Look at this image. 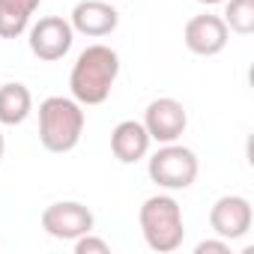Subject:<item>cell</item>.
Returning a JSON list of instances; mask_svg holds the SVG:
<instances>
[{"label": "cell", "instance_id": "4fadbf2b", "mask_svg": "<svg viewBox=\"0 0 254 254\" xmlns=\"http://www.w3.org/2000/svg\"><path fill=\"white\" fill-rule=\"evenodd\" d=\"M42 0H0V39H18Z\"/></svg>", "mask_w": 254, "mask_h": 254}, {"label": "cell", "instance_id": "30bf717a", "mask_svg": "<svg viewBox=\"0 0 254 254\" xmlns=\"http://www.w3.org/2000/svg\"><path fill=\"white\" fill-rule=\"evenodd\" d=\"M69 24L81 36L102 39V36H111L117 30L120 12L114 9L111 0H81V3H75V9L69 15Z\"/></svg>", "mask_w": 254, "mask_h": 254}, {"label": "cell", "instance_id": "e0dca14e", "mask_svg": "<svg viewBox=\"0 0 254 254\" xmlns=\"http://www.w3.org/2000/svg\"><path fill=\"white\" fill-rule=\"evenodd\" d=\"M197 3H203V6H218V3H224V0H197Z\"/></svg>", "mask_w": 254, "mask_h": 254}, {"label": "cell", "instance_id": "ac0fdd59", "mask_svg": "<svg viewBox=\"0 0 254 254\" xmlns=\"http://www.w3.org/2000/svg\"><path fill=\"white\" fill-rule=\"evenodd\" d=\"M3 150H6V141H3V132H0V159H3Z\"/></svg>", "mask_w": 254, "mask_h": 254}, {"label": "cell", "instance_id": "8fae6325", "mask_svg": "<svg viewBox=\"0 0 254 254\" xmlns=\"http://www.w3.org/2000/svg\"><path fill=\"white\" fill-rule=\"evenodd\" d=\"M150 144L153 141H150V135H147L141 120H123V123L114 126V132H111V153L123 165H135V162L147 159Z\"/></svg>", "mask_w": 254, "mask_h": 254}, {"label": "cell", "instance_id": "9c48e42d", "mask_svg": "<svg viewBox=\"0 0 254 254\" xmlns=\"http://www.w3.org/2000/svg\"><path fill=\"white\" fill-rule=\"evenodd\" d=\"M227 39H230V30H227V24H224L221 15L203 12V15L189 18L186 27H183V42L197 57H215V54H221L227 48Z\"/></svg>", "mask_w": 254, "mask_h": 254}, {"label": "cell", "instance_id": "6da1fadb", "mask_svg": "<svg viewBox=\"0 0 254 254\" xmlns=\"http://www.w3.org/2000/svg\"><path fill=\"white\" fill-rule=\"evenodd\" d=\"M117 78H120V54L102 42L87 45L69 72L72 99L81 105H102V102H108Z\"/></svg>", "mask_w": 254, "mask_h": 254}, {"label": "cell", "instance_id": "277c9868", "mask_svg": "<svg viewBox=\"0 0 254 254\" xmlns=\"http://www.w3.org/2000/svg\"><path fill=\"white\" fill-rule=\"evenodd\" d=\"M197 171H200V165H197L194 150H189V147H183L177 141L174 144H162L147 162L150 180L159 189H165V191H183V189L194 186Z\"/></svg>", "mask_w": 254, "mask_h": 254}, {"label": "cell", "instance_id": "52a82bcc", "mask_svg": "<svg viewBox=\"0 0 254 254\" xmlns=\"http://www.w3.org/2000/svg\"><path fill=\"white\" fill-rule=\"evenodd\" d=\"M144 129L150 135V141L156 144H174L186 135V126H189V114L183 108V102L171 99V96H162V99H153L144 111Z\"/></svg>", "mask_w": 254, "mask_h": 254}, {"label": "cell", "instance_id": "9a60e30c", "mask_svg": "<svg viewBox=\"0 0 254 254\" xmlns=\"http://www.w3.org/2000/svg\"><path fill=\"white\" fill-rule=\"evenodd\" d=\"M108 251H111V245L102 236H93V230L75 239V254H108Z\"/></svg>", "mask_w": 254, "mask_h": 254}, {"label": "cell", "instance_id": "7a4b0ae2", "mask_svg": "<svg viewBox=\"0 0 254 254\" xmlns=\"http://www.w3.org/2000/svg\"><path fill=\"white\" fill-rule=\"evenodd\" d=\"M84 105L72 96H48L39 105V144L48 153H72L84 135Z\"/></svg>", "mask_w": 254, "mask_h": 254}, {"label": "cell", "instance_id": "3957f363", "mask_svg": "<svg viewBox=\"0 0 254 254\" xmlns=\"http://www.w3.org/2000/svg\"><path fill=\"white\" fill-rule=\"evenodd\" d=\"M141 221V233L144 242L159 251V254H171L183 245L186 239V221H183V206L177 203V197L171 194H153L141 203L138 212Z\"/></svg>", "mask_w": 254, "mask_h": 254}, {"label": "cell", "instance_id": "ba28073f", "mask_svg": "<svg viewBox=\"0 0 254 254\" xmlns=\"http://www.w3.org/2000/svg\"><path fill=\"white\" fill-rule=\"evenodd\" d=\"M251 221H254V209H251L248 197H242V194H224L209 206V227L215 236H221L227 242L242 239L251 230Z\"/></svg>", "mask_w": 254, "mask_h": 254}, {"label": "cell", "instance_id": "2e32d148", "mask_svg": "<svg viewBox=\"0 0 254 254\" xmlns=\"http://www.w3.org/2000/svg\"><path fill=\"white\" fill-rule=\"evenodd\" d=\"M194 254H230V242L227 239H206V242H200L197 248H194Z\"/></svg>", "mask_w": 254, "mask_h": 254}, {"label": "cell", "instance_id": "8992f818", "mask_svg": "<svg viewBox=\"0 0 254 254\" xmlns=\"http://www.w3.org/2000/svg\"><path fill=\"white\" fill-rule=\"evenodd\" d=\"M27 42L33 57H39L42 63H57L72 51L75 30L63 15H45L33 27H27Z\"/></svg>", "mask_w": 254, "mask_h": 254}, {"label": "cell", "instance_id": "5bb4252c", "mask_svg": "<svg viewBox=\"0 0 254 254\" xmlns=\"http://www.w3.org/2000/svg\"><path fill=\"white\" fill-rule=\"evenodd\" d=\"M224 24L239 36L254 33V0H224Z\"/></svg>", "mask_w": 254, "mask_h": 254}, {"label": "cell", "instance_id": "5b68a950", "mask_svg": "<svg viewBox=\"0 0 254 254\" xmlns=\"http://www.w3.org/2000/svg\"><path fill=\"white\" fill-rule=\"evenodd\" d=\"M39 221H42V230L48 236L63 239V242H75L78 236H84L96 227L93 209L81 200H57V203L42 209Z\"/></svg>", "mask_w": 254, "mask_h": 254}, {"label": "cell", "instance_id": "7c38bea8", "mask_svg": "<svg viewBox=\"0 0 254 254\" xmlns=\"http://www.w3.org/2000/svg\"><path fill=\"white\" fill-rule=\"evenodd\" d=\"M33 111V93L18 84L9 81L0 87V126H21Z\"/></svg>", "mask_w": 254, "mask_h": 254}]
</instances>
